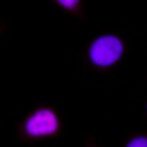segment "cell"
Instances as JSON below:
<instances>
[{
	"mask_svg": "<svg viewBox=\"0 0 147 147\" xmlns=\"http://www.w3.org/2000/svg\"><path fill=\"white\" fill-rule=\"evenodd\" d=\"M59 4L64 7H75V5H78V0H60Z\"/></svg>",
	"mask_w": 147,
	"mask_h": 147,
	"instance_id": "277c9868",
	"label": "cell"
},
{
	"mask_svg": "<svg viewBox=\"0 0 147 147\" xmlns=\"http://www.w3.org/2000/svg\"><path fill=\"white\" fill-rule=\"evenodd\" d=\"M128 147H147V138L145 136H138V138H135L128 144Z\"/></svg>",
	"mask_w": 147,
	"mask_h": 147,
	"instance_id": "3957f363",
	"label": "cell"
},
{
	"mask_svg": "<svg viewBox=\"0 0 147 147\" xmlns=\"http://www.w3.org/2000/svg\"><path fill=\"white\" fill-rule=\"evenodd\" d=\"M57 117L51 110H39L30 117L25 124V129L32 136H41V135H51L57 131Z\"/></svg>",
	"mask_w": 147,
	"mask_h": 147,
	"instance_id": "7a4b0ae2",
	"label": "cell"
},
{
	"mask_svg": "<svg viewBox=\"0 0 147 147\" xmlns=\"http://www.w3.org/2000/svg\"><path fill=\"white\" fill-rule=\"evenodd\" d=\"M122 55V43L115 36H103L90 46V60L96 66L107 67L117 62Z\"/></svg>",
	"mask_w": 147,
	"mask_h": 147,
	"instance_id": "6da1fadb",
	"label": "cell"
}]
</instances>
